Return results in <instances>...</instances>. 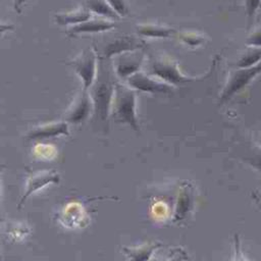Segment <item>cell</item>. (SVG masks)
Segmentation results:
<instances>
[{
  "mask_svg": "<svg viewBox=\"0 0 261 261\" xmlns=\"http://www.w3.org/2000/svg\"><path fill=\"white\" fill-rule=\"evenodd\" d=\"M188 258L187 252L181 247H174L170 249L169 255L165 261H186Z\"/></svg>",
  "mask_w": 261,
  "mask_h": 261,
  "instance_id": "cell-22",
  "label": "cell"
},
{
  "mask_svg": "<svg viewBox=\"0 0 261 261\" xmlns=\"http://www.w3.org/2000/svg\"><path fill=\"white\" fill-rule=\"evenodd\" d=\"M60 181V175L56 170H39L31 172L25 184V189L22 197L20 198L17 209L23 206L27 199L37 191H40L44 187L50 184H58Z\"/></svg>",
  "mask_w": 261,
  "mask_h": 261,
  "instance_id": "cell-9",
  "label": "cell"
},
{
  "mask_svg": "<svg viewBox=\"0 0 261 261\" xmlns=\"http://www.w3.org/2000/svg\"><path fill=\"white\" fill-rule=\"evenodd\" d=\"M126 84L137 92L150 94H172L174 91L173 86L144 71H138L130 75L126 80Z\"/></svg>",
  "mask_w": 261,
  "mask_h": 261,
  "instance_id": "cell-6",
  "label": "cell"
},
{
  "mask_svg": "<svg viewBox=\"0 0 261 261\" xmlns=\"http://www.w3.org/2000/svg\"><path fill=\"white\" fill-rule=\"evenodd\" d=\"M195 201V189L194 186L190 181H184L180 185L175 208L173 212L172 220L173 222H180L187 218L194 207Z\"/></svg>",
  "mask_w": 261,
  "mask_h": 261,
  "instance_id": "cell-10",
  "label": "cell"
},
{
  "mask_svg": "<svg viewBox=\"0 0 261 261\" xmlns=\"http://www.w3.org/2000/svg\"><path fill=\"white\" fill-rule=\"evenodd\" d=\"M233 250H232V256L230 261H250L243 253L242 243L239 234L233 236Z\"/></svg>",
  "mask_w": 261,
  "mask_h": 261,
  "instance_id": "cell-20",
  "label": "cell"
},
{
  "mask_svg": "<svg viewBox=\"0 0 261 261\" xmlns=\"http://www.w3.org/2000/svg\"><path fill=\"white\" fill-rule=\"evenodd\" d=\"M98 59L99 55H97L93 48H86L69 62L80 77L83 86L82 89L85 91H89L96 79Z\"/></svg>",
  "mask_w": 261,
  "mask_h": 261,
  "instance_id": "cell-4",
  "label": "cell"
},
{
  "mask_svg": "<svg viewBox=\"0 0 261 261\" xmlns=\"http://www.w3.org/2000/svg\"><path fill=\"white\" fill-rule=\"evenodd\" d=\"M106 1L119 16H125L128 14L129 8L126 0H106Z\"/></svg>",
  "mask_w": 261,
  "mask_h": 261,
  "instance_id": "cell-21",
  "label": "cell"
},
{
  "mask_svg": "<svg viewBox=\"0 0 261 261\" xmlns=\"http://www.w3.org/2000/svg\"><path fill=\"white\" fill-rule=\"evenodd\" d=\"M2 220H3V219H2V218H1V217H0V222H1V221H2Z\"/></svg>",
  "mask_w": 261,
  "mask_h": 261,
  "instance_id": "cell-29",
  "label": "cell"
},
{
  "mask_svg": "<svg viewBox=\"0 0 261 261\" xmlns=\"http://www.w3.org/2000/svg\"><path fill=\"white\" fill-rule=\"evenodd\" d=\"M149 74L167 83L173 87L179 84L196 81L184 74L175 60L165 54L151 56L149 60Z\"/></svg>",
  "mask_w": 261,
  "mask_h": 261,
  "instance_id": "cell-3",
  "label": "cell"
},
{
  "mask_svg": "<svg viewBox=\"0 0 261 261\" xmlns=\"http://www.w3.org/2000/svg\"><path fill=\"white\" fill-rule=\"evenodd\" d=\"M144 60V51L143 49H140L116 55L114 57L112 65L116 76L120 80L126 81L130 75L140 71Z\"/></svg>",
  "mask_w": 261,
  "mask_h": 261,
  "instance_id": "cell-7",
  "label": "cell"
},
{
  "mask_svg": "<svg viewBox=\"0 0 261 261\" xmlns=\"http://www.w3.org/2000/svg\"><path fill=\"white\" fill-rule=\"evenodd\" d=\"M247 44L253 47H261V28L254 31L247 39Z\"/></svg>",
  "mask_w": 261,
  "mask_h": 261,
  "instance_id": "cell-23",
  "label": "cell"
},
{
  "mask_svg": "<svg viewBox=\"0 0 261 261\" xmlns=\"http://www.w3.org/2000/svg\"><path fill=\"white\" fill-rule=\"evenodd\" d=\"M251 165L261 171V150L256 151L252 157L247 159Z\"/></svg>",
  "mask_w": 261,
  "mask_h": 261,
  "instance_id": "cell-24",
  "label": "cell"
},
{
  "mask_svg": "<svg viewBox=\"0 0 261 261\" xmlns=\"http://www.w3.org/2000/svg\"><path fill=\"white\" fill-rule=\"evenodd\" d=\"M261 61V47H253L249 48L237 62V66L239 68H246L253 66Z\"/></svg>",
  "mask_w": 261,
  "mask_h": 261,
  "instance_id": "cell-18",
  "label": "cell"
},
{
  "mask_svg": "<svg viewBox=\"0 0 261 261\" xmlns=\"http://www.w3.org/2000/svg\"><path fill=\"white\" fill-rule=\"evenodd\" d=\"M59 136H69L68 123L65 120L51 121L37 125L28 133L27 138L29 140H43Z\"/></svg>",
  "mask_w": 261,
  "mask_h": 261,
  "instance_id": "cell-12",
  "label": "cell"
},
{
  "mask_svg": "<svg viewBox=\"0 0 261 261\" xmlns=\"http://www.w3.org/2000/svg\"><path fill=\"white\" fill-rule=\"evenodd\" d=\"M137 97L136 90L126 84L117 82L110 113L115 122L127 124L134 130H140L137 116Z\"/></svg>",
  "mask_w": 261,
  "mask_h": 261,
  "instance_id": "cell-2",
  "label": "cell"
},
{
  "mask_svg": "<svg viewBox=\"0 0 261 261\" xmlns=\"http://www.w3.org/2000/svg\"><path fill=\"white\" fill-rule=\"evenodd\" d=\"M2 169H3V165H2V164H0V175H1V172H2ZM0 192H1V190H0Z\"/></svg>",
  "mask_w": 261,
  "mask_h": 261,
  "instance_id": "cell-28",
  "label": "cell"
},
{
  "mask_svg": "<svg viewBox=\"0 0 261 261\" xmlns=\"http://www.w3.org/2000/svg\"><path fill=\"white\" fill-rule=\"evenodd\" d=\"M252 198L255 200V202L261 208V191H254V192H252Z\"/></svg>",
  "mask_w": 261,
  "mask_h": 261,
  "instance_id": "cell-27",
  "label": "cell"
},
{
  "mask_svg": "<svg viewBox=\"0 0 261 261\" xmlns=\"http://www.w3.org/2000/svg\"><path fill=\"white\" fill-rule=\"evenodd\" d=\"M92 111H94V107L91 96L88 91L82 89L64 112L63 120L67 123H81L90 116Z\"/></svg>",
  "mask_w": 261,
  "mask_h": 261,
  "instance_id": "cell-8",
  "label": "cell"
},
{
  "mask_svg": "<svg viewBox=\"0 0 261 261\" xmlns=\"http://www.w3.org/2000/svg\"><path fill=\"white\" fill-rule=\"evenodd\" d=\"M161 247V243L151 242L137 247H124L122 251L129 261H150L154 252Z\"/></svg>",
  "mask_w": 261,
  "mask_h": 261,
  "instance_id": "cell-14",
  "label": "cell"
},
{
  "mask_svg": "<svg viewBox=\"0 0 261 261\" xmlns=\"http://www.w3.org/2000/svg\"><path fill=\"white\" fill-rule=\"evenodd\" d=\"M85 6L91 11L106 19L115 20L119 15L113 10V8L108 4L106 0H86Z\"/></svg>",
  "mask_w": 261,
  "mask_h": 261,
  "instance_id": "cell-17",
  "label": "cell"
},
{
  "mask_svg": "<svg viewBox=\"0 0 261 261\" xmlns=\"http://www.w3.org/2000/svg\"><path fill=\"white\" fill-rule=\"evenodd\" d=\"M144 41H142L138 37L133 36H122L117 37L107 45H105L103 49V53L100 55L104 58L111 59L116 55L122 54L124 52L136 51L144 48Z\"/></svg>",
  "mask_w": 261,
  "mask_h": 261,
  "instance_id": "cell-11",
  "label": "cell"
},
{
  "mask_svg": "<svg viewBox=\"0 0 261 261\" xmlns=\"http://www.w3.org/2000/svg\"><path fill=\"white\" fill-rule=\"evenodd\" d=\"M260 72H261V61L253 66L233 70L229 74L228 80L221 92L220 99H219L221 103L228 101L236 93H238L244 87H246Z\"/></svg>",
  "mask_w": 261,
  "mask_h": 261,
  "instance_id": "cell-5",
  "label": "cell"
},
{
  "mask_svg": "<svg viewBox=\"0 0 261 261\" xmlns=\"http://www.w3.org/2000/svg\"><path fill=\"white\" fill-rule=\"evenodd\" d=\"M115 28V23L113 20L106 18H95L88 19L85 22L80 24H75L70 27L67 30V34L69 36H75L80 34H93V33H101L112 30Z\"/></svg>",
  "mask_w": 261,
  "mask_h": 261,
  "instance_id": "cell-13",
  "label": "cell"
},
{
  "mask_svg": "<svg viewBox=\"0 0 261 261\" xmlns=\"http://www.w3.org/2000/svg\"><path fill=\"white\" fill-rule=\"evenodd\" d=\"M14 25L10 24V23H5V22H1L0 21V34L9 32V31H13Z\"/></svg>",
  "mask_w": 261,
  "mask_h": 261,
  "instance_id": "cell-26",
  "label": "cell"
},
{
  "mask_svg": "<svg viewBox=\"0 0 261 261\" xmlns=\"http://www.w3.org/2000/svg\"><path fill=\"white\" fill-rule=\"evenodd\" d=\"M0 260H1V253H0Z\"/></svg>",
  "mask_w": 261,
  "mask_h": 261,
  "instance_id": "cell-30",
  "label": "cell"
},
{
  "mask_svg": "<svg viewBox=\"0 0 261 261\" xmlns=\"http://www.w3.org/2000/svg\"><path fill=\"white\" fill-rule=\"evenodd\" d=\"M115 75L111 60L99 55L96 79L88 92L93 102L95 117L101 123H106L110 117L115 85L118 82Z\"/></svg>",
  "mask_w": 261,
  "mask_h": 261,
  "instance_id": "cell-1",
  "label": "cell"
},
{
  "mask_svg": "<svg viewBox=\"0 0 261 261\" xmlns=\"http://www.w3.org/2000/svg\"><path fill=\"white\" fill-rule=\"evenodd\" d=\"M27 0H13V8L14 10L19 14L21 13L22 11V7H23V4L25 3Z\"/></svg>",
  "mask_w": 261,
  "mask_h": 261,
  "instance_id": "cell-25",
  "label": "cell"
},
{
  "mask_svg": "<svg viewBox=\"0 0 261 261\" xmlns=\"http://www.w3.org/2000/svg\"><path fill=\"white\" fill-rule=\"evenodd\" d=\"M91 18V11L85 6L68 12L57 13L54 15L55 21L60 25H75Z\"/></svg>",
  "mask_w": 261,
  "mask_h": 261,
  "instance_id": "cell-15",
  "label": "cell"
},
{
  "mask_svg": "<svg viewBox=\"0 0 261 261\" xmlns=\"http://www.w3.org/2000/svg\"><path fill=\"white\" fill-rule=\"evenodd\" d=\"M246 15H247V30L249 31L254 22L257 10L261 6V0H246Z\"/></svg>",
  "mask_w": 261,
  "mask_h": 261,
  "instance_id": "cell-19",
  "label": "cell"
},
{
  "mask_svg": "<svg viewBox=\"0 0 261 261\" xmlns=\"http://www.w3.org/2000/svg\"><path fill=\"white\" fill-rule=\"evenodd\" d=\"M137 33L141 37H148V38H169L176 34V31L159 25L156 23H139L136 27Z\"/></svg>",
  "mask_w": 261,
  "mask_h": 261,
  "instance_id": "cell-16",
  "label": "cell"
}]
</instances>
